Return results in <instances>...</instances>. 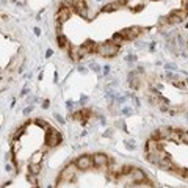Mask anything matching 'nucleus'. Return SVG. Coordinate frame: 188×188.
<instances>
[{
	"mask_svg": "<svg viewBox=\"0 0 188 188\" xmlns=\"http://www.w3.org/2000/svg\"><path fill=\"white\" fill-rule=\"evenodd\" d=\"M88 53H91V52H89V49H88V45H86V44H83V45L79 47V55H80L82 58H83L85 55H88Z\"/></svg>",
	"mask_w": 188,
	"mask_h": 188,
	"instance_id": "nucleus-14",
	"label": "nucleus"
},
{
	"mask_svg": "<svg viewBox=\"0 0 188 188\" xmlns=\"http://www.w3.org/2000/svg\"><path fill=\"white\" fill-rule=\"evenodd\" d=\"M77 2H79V0H63V3H64V5H67V6H74V8H75Z\"/></svg>",
	"mask_w": 188,
	"mask_h": 188,
	"instance_id": "nucleus-15",
	"label": "nucleus"
},
{
	"mask_svg": "<svg viewBox=\"0 0 188 188\" xmlns=\"http://www.w3.org/2000/svg\"><path fill=\"white\" fill-rule=\"evenodd\" d=\"M179 141L183 144H188V130H179Z\"/></svg>",
	"mask_w": 188,
	"mask_h": 188,
	"instance_id": "nucleus-12",
	"label": "nucleus"
},
{
	"mask_svg": "<svg viewBox=\"0 0 188 188\" xmlns=\"http://www.w3.org/2000/svg\"><path fill=\"white\" fill-rule=\"evenodd\" d=\"M69 17H70V11H69V8H66V5H63V6H60V10H58L57 14H55V22L63 24V22H66Z\"/></svg>",
	"mask_w": 188,
	"mask_h": 188,
	"instance_id": "nucleus-7",
	"label": "nucleus"
},
{
	"mask_svg": "<svg viewBox=\"0 0 188 188\" xmlns=\"http://www.w3.org/2000/svg\"><path fill=\"white\" fill-rule=\"evenodd\" d=\"M77 166H75V163H70L67 164V166L60 173V180L61 182H70V180H74L75 179V174H77Z\"/></svg>",
	"mask_w": 188,
	"mask_h": 188,
	"instance_id": "nucleus-2",
	"label": "nucleus"
},
{
	"mask_svg": "<svg viewBox=\"0 0 188 188\" xmlns=\"http://www.w3.org/2000/svg\"><path fill=\"white\" fill-rule=\"evenodd\" d=\"M57 41H58V45L61 47V49H66V47H67V38H66V36H63V35L58 33Z\"/></svg>",
	"mask_w": 188,
	"mask_h": 188,
	"instance_id": "nucleus-13",
	"label": "nucleus"
},
{
	"mask_svg": "<svg viewBox=\"0 0 188 188\" xmlns=\"http://www.w3.org/2000/svg\"><path fill=\"white\" fill-rule=\"evenodd\" d=\"M42 108H49V100H44V104H42Z\"/></svg>",
	"mask_w": 188,
	"mask_h": 188,
	"instance_id": "nucleus-21",
	"label": "nucleus"
},
{
	"mask_svg": "<svg viewBox=\"0 0 188 188\" xmlns=\"http://www.w3.org/2000/svg\"><path fill=\"white\" fill-rule=\"evenodd\" d=\"M60 141H61V133L55 129H49V132H47V135H45V143L50 147H53L60 143Z\"/></svg>",
	"mask_w": 188,
	"mask_h": 188,
	"instance_id": "nucleus-4",
	"label": "nucleus"
},
{
	"mask_svg": "<svg viewBox=\"0 0 188 188\" xmlns=\"http://www.w3.org/2000/svg\"><path fill=\"white\" fill-rule=\"evenodd\" d=\"M130 177H132L133 183H143V182H146V174H144L143 169H139V168H133Z\"/></svg>",
	"mask_w": 188,
	"mask_h": 188,
	"instance_id": "nucleus-8",
	"label": "nucleus"
},
{
	"mask_svg": "<svg viewBox=\"0 0 188 188\" xmlns=\"http://www.w3.org/2000/svg\"><path fill=\"white\" fill-rule=\"evenodd\" d=\"M118 52H119V45H116L113 42H102V44H99V49H97L99 55L108 57V58H113Z\"/></svg>",
	"mask_w": 188,
	"mask_h": 188,
	"instance_id": "nucleus-1",
	"label": "nucleus"
},
{
	"mask_svg": "<svg viewBox=\"0 0 188 188\" xmlns=\"http://www.w3.org/2000/svg\"><path fill=\"white\" fill-rule=\"evenodd\" d=\"M110 161H111V160H110L108 155H105V154H94V155H92V164H94L96 168H105Z\"/></svg>",
	"mask_w": 188,
	"mask_h": 188,
	"instance_id": "nucleus-5",
	"label": "nucleus"
},
{
	"mask_svg": "<svg viewBox=\"0 0 188 188\" xmlns=\"http://www.w3.org/2000/svg\"><path fill=\"white\" fill-rule=\"evenodd\" d=\"M74 163H75V166L79 169H82V171H88L91 166H94L91 155H80V157H77V160Z\"/></svg>",
	"mask_w": 188,
	"mask_h": 188,
	"instance_id": "nucleus-3",
	"label": "nucleus"
},
{
	"mask_svg": "<svg viewBox=\"0 0 188 188\" xmlns=\"http://www.w3.org/2000/svg\"><path fill=\"white\" fill-rule=\"evenodd\" d=\"M127 147L129 149H135V143L133 141H127Z\"/></svg>",
	"mask_w": 188,
	"mask_h": 188,
	"instance_id": "nucleus-19",
	"label": "nucleus"
},
{
	"mask_svg": "<svg viewBox=\"0 0 188 188\" xmlns=\"http://www.w3.org/2000/svg\"><path fill=\"white\" fill-rule=\"evenodd\" d=\"M39 33H41V32H39V28H35V35H36V36H39Z\"/></svg>",
	"mask_w": 188,
	"mask_h": 188,
	"instance_id": "nucleus-24",
	"label": "nucleus"
},
{
	"mask_svg": "<svg viewBox=\"0 0 188 188\" xmlns=\"http://www.w3.org/2000/svg\"><path fill=\"white\" fill-rule=\"evenodd\" d=\"M141 27H130V28H124L122 32H119L127 41H132V39H135L138 35H141Z\"/></svg>",
	"mask_w": 188,
	"mask_h": 188,
	"instance_id": "nucleus-6",
	"label": "nucleus"
},
{
	"mask_svg": "<svg viewBox=\"0 0 188 188\" xmlns=\"http://www.w3.org/2000/svg\"><path fill=\"white\" fill-rule=\"evenodd\" d=\"M104 74H105V75L110 74V66H105V67H104Z\"/></svg>",
	"mask_w": 188,
	"mask_h": 188,
	"instance_id": "nucleus-20",
	"label": "nucleus"
},
{
	"mask_svg": "<svg viewBox=\"0 0 188 188\" xmlns=\"http://www.w3.org/2000/svg\"><path fill=\"white\" fill-rule=\"evenodd\" d=\"M55 119H58V122H61V124H64V119H63V118L58 114V113H55Z\"/></svg>",
	"mask_w": 188,
	"mask_h": 188,
	"instance_id": "nucleus-18",
	"label": "nucleus"
},
{
	"mask_svg": "<svg viewBox=\"0 0 188 188\" xmlns=\"http://www.w3.org/2000/svg\"><path fill=\"white\" fill-rule=\"evenodd\" d=\"M166 69H176L174 64H166Z\"/></svg>",
	"mask_w": 188,
	"mask_h": 188,
	"instance_id": "nucleus-23",
	"label": "nucleus"
},
{
	"mask_svg": "<svg viewBox=\"0 0 188 188\" xmlns=\"http://www.w3.org/2000/svg\"><path fill=\"white\" fill-rule=\"evenodd\" d=\"M161 149V146H160V143L157 139H149L147 141V144H146V151H147V154H154V152H157V151H160Z\"/></svg>",
	"mask_w": 188,
	"mask_h": 188,
	"instance_id": "nucleus-9",
	"label": "nucleus"
},
{
	"mask_svg": "<svg viewBox=\"0 0 188 188\" xmlns=\"http://www.w3.org/2000/svg\"><path fill=\"white\" fill-rule=\"evenodd\" d=\"M32 163H41V154H36L35 155V158H33V161Z\"/></svg>",
	"mask_w": 188,
	"mask_h": 188,
	"instance_id": "nucleus-17",
	"label": "nucleus"
},
{
	"mask_svg": "<svg viewBox=\"0 0 188 188\" xmlns=\"http://www.w3.org/2000/svg\"><path fill=\"white\" fill-rule=\"evenodd\" d=\"M122 41H126V38L121 35V33H114L113 36H111V42L113 44H116V45H121V42Z\"/></svg>",
	"mask_w": 188,
	"mask_h": 188,
	"instance_id": "nucleus-10",
	"label": "nucleus"
},
{
	"mask_svg": "<svg viewBox=\"0 0 188 188\" xmlns=\"http://www.w3.org/2000/svg\"><path fill=\"white\" fill-rule=\"evenodd\" d=\"M135 60H136V58H135L133 55H129V57H127V61H135Z\"/></svg>",
	"mask_w": 188,
	"mask_h": 188,
	"instance_id": "nucleus-22",
	"label": "nucleus"
},
{
	"mask_svg": "<svg viewBox=\"0 0 188 188\" xmlns=\"http://www.w3.org/2000/svg\"><path fill=\"white\" fill-rule=\"evenodd\" d=\"M36 124H38L39 127H47V122H45V121H42L41 118H38V119H36Z\"/></svg>",
	"mask_w": 188,
	"mask_h": 188,
	"instance_id": "nucleus-16",
	"label": "nucleus"
},
{
	"mask_svg": "<svg viewBox=\"0 0 188 188\" xmlns=\"http://www.w3.org/2000/svg\"><path fill=\"white\" fill-rule=\"evenodd\" d=\"M30 174H33V176H38L39 173H41V164L39 163H30Z\"/></svg>",
	"mask_w": 188,
	"mask_h": 188,
	"instance_id": "nucleus-11",
	"label": "nucleus"
}]
</instances>
